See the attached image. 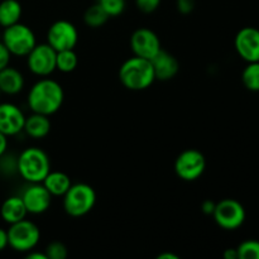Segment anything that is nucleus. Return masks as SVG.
Here are the masks:
<instances>
[{"label":"nucleus","mask_w":259,"mask_h":259,"mask_svg":"<svg viewBox=\"0 0 259 259\" xmlns=\"http://www.w3.org/2000/svg\"><path fill=\"white\" fill-rule=\"evenodd\" d=\"M65 93L57 81L43 77L30 88L27 103L32 113L52 115L57 113L63 104Z\"/></svg>","instance_id":"f257e3e1"},{"label":"nucleus","mask_w":259,"mask_h":259,"mask_svg":"<svg viewBox=\"0 0 259 259\" xmlns=\"http://www.w3.org/2000/svg\"><path fill=\"white\" fill-rule=\"evenodd\" d=\"M119 80L128 90L142 91L148 89L156 80L151 60L138 56L128 58L119 68Z\"/></svg>","instance_id":"f03ea898"},{"label":"nucleus","mask_w":259,"mask_h":259,"mask_svg":"<svg viewBox=\"0 0 259 259\" xmlns=\"http://www.w3.org/2000/svg\"><path fill=\"white\" fill-rule=\"evenodd\" d=\"M17 168L20 177L29 184H38L45 180L51 171L48 154L38 147L24 149L18 157Z\"/></svg>","instance_id":"7ed1b4c3"},{"label":"nucleus","mask_w":259,"mask_h":259,"mask_svg":"<svg viewBox=\"0 0 259 259\" xmlns=\"http://www.w3.org/2000/svg\"><path fill=\"white\" fill-rule=\"evenodd\" d=\"M63 210L72 218L85 217L96 204V192L88 184H72L63 195Z\"/></svg>","instance_id":"20e7f679"},{"label":"nucleus","mask_w":259,"mask_h":259,"mask_svg":"<svg viewBox=\"0 0 259 259\" xmlns=\"http://www.w3.org/2000/svg\"><path fill=\"white\" fill-rule=\"evenodd\" d=\"M2 42L8 48L10 55L18 57H24V56L27 57L28 53L37 45L33 30L28 25L19 22L4 28Z\"/></svg>","instance_id":"39448f33"},{"label":"nucleus","mask_w":259,"mask_h":259,"mask_svg":"<svg viewBox=\"0 0 259 259\" xmlns=\"http://www.w3.org/2000/svg\"><path fill=\"white\" fill-rule=\"evenodd\" d=\"M7 232L9 247L20 253H27L34 249L40 239L39 228L27 219L10 224Z\"/></svg>","instance_id":"423d86ee"},{"label":"nucleus","mask_w":259,"mask_h":259,"mask_svg":"<svg viewBox=\"0 0 259 259\" xmlns=\"http://www.w3.org/2000/svg\"><path fill=\"white\" fill-rule=\"evenodd\" d=\"M215 223L224 230H237L245 222V209L234 199H224L217 202L212 212Z\"/></svg>","instance_id":"0eeeda50"},{"label":"nucleus","mask_w":259,"mask_h":259,"mask_svg":"<svg viewBox=\"0 0 259 259\" xmlns=\"http://www.w3.org/2000/svg\"><path fill=\"white\" fill-rule=\"evenodd\" d=\"M206 168L205 156L197 149H186L177 156L175 161V172L181 180L187 182L196 181Z\"/></svg>","instance_id":"6e6552de"},{"label":"nucleus","mask_w":259,"mask_h":259,"mask_svg":"<svg viewBox=\"0 0 259 259\" xmlns=\"http://www.w3.org/2000/svg\"><path fill=\"white\" fill-rule=\"evenodd\" d=\"M56 52L48 43L35 45L27 55L28 68L39 77H47L56 70Z\"/></svg>","instance_id":"1a4fd4ad"},{"label":"nucleus","mask_w":259,"mask_h":259,"mask_svg":"<svg viewBox=\"0 0 259 259\" xmlns=\"http://www.w3.org/2000/svg\"><path fill=\"white\" fill-rule=\"evenodd\" d=\"M78 42V32L68 20H57L47 32V43L56 51L75 50Z\"/></svg>","instance_id":"9d476101"},{"label":"nucleus","mask_w":259,"mask_h":259,"mask_svg":"<svg viewBox=\"0 0 259 259\" xmlns=\"http://www.w3.org/2000/svg\"><path fill=\"white\" fill-rule=\"evenodd\" d=\"M131 47L134 56L152 60L162 50L161 40L153 30L148 28H138L131 37Z\"/></svg>","instance_id":"9b49d317"},{"label":"nucleus","mask_w":259,"mask_h":259,"mask_svg":"<svg viewBox=\"0 0 259 259\" xmlns=\"http://www.w3.org/2000/svg\"><path fill=\"white\" fill-rule=\"evenodd\" d=\"M235 51L247 62L259 61V29L244 27L237 33L234 39Z\"/></svg>","instance_id":"f8f14e48"},{"label":"nucleus","mask_w":259,"mask_h":259,"mask_svg":"<svg viewBox=\"0 0 259 259\" xmlns=\"http://www.w3.org/2000/svg\"><path fill=\"white\" fill-rule=\"evenodd\" d=\"M20 197L24 202L28 214H43L50 209L52 202V195L43 186L42 182L30 184Z\"/></svg>","instance_id":"ddd939ff"},{"label":"nucleus","mask_w":259,"mask_h":259,"mask_svg":"<svg viewBox=\"0 0 259 259\" xmlns=\"http://www.w3.org/2000/svg\"><path fill=\"white\" fill-rule=\"evenodd\" d=\"M25 115L12 103L0 104V133L7 137L17 136L24 128Z\"/></svg>","instance_id":"4468645a"},{"label":"nucleus","mask_w":259,"mask_h":259,"mask_svg":"<svg viewBox=\"0 0 259 259\" xmlns=\"http://www.w3.org/2000/svg\"><path fill=\"white\" fill-rule=\"evenodd\" d=\"M153 66L154 77L159 81H168L174 78L180 71V62L171 53L161 50L151 60Z\"/></svg>","instance_id":"2eb2a0df"},{"label":"nucleus","mask_w":259,"mask_h":259,"mask_svg":"<svg viewBox=\"0 0 259 259\" xmlns=\"http://www.w3.org/2000/svg\"><path fill=\"white\" fill-rule=\"evenodd\" d=\"M24 88V77L17 68L7 66L0 71V91L7 95H17Z\"/></svg>","instance_id":"dca6fc26"},{"label":"nucleus","mask_w":259,"mask_h":259,"mask_svg":"<svg viewBox=\"0 0 259 259\" xmlns=\"http://www.w3.org/2000/svg\"><path fill=\"white\" fill-rule=\"evenodd\" d=\"M23 131L33 139L45 138L51 132L50 116L43 115V114L32 113L29 116H25Z\"/></svg>","instance_id":"f3484780"},{"label":"nucleus","mask_w":259,"mask_h":259,"mask_svg":"<svg viewBox=\"0 0 259 259\" xmlns=\"http://www.w3.org/2000/svg\"><path fill=\"white\" fill-rule=\"evenodd\" d=\"M27 214L28 211L20 196L8 197L0 207V215H2L3 220L9 225L25 219Z\"/></svg>","instance_id":"a211bd4d"},{"label":"nucleus","mask_w":259,"mask_h":259,"mask_svg":"<svg viewBox=\"0 0 259 259\" xmlns=\"http://www.w3.org/2000/svg\"><path fill=\"white\" fill-rule=\"evenodd\" d=\"M42 184L52 196H63L68 191L72 182H71L70 176L66 175L65 172L50 171Z\"/></svg>","instance_id":"6ab92c4d"},{"label":"nucleus","mask_w":259,"mask_h":259,"mask_svg":"<svg viewBox=\"0 0 259 259\" xmlns=\"http://www.w3.org/2000/svg\"><path fill=\"white\" fill-rule=\"evenodd\" d=\"M22 12V5L18 0H3L0 3V25L7 28L18 23Z\"/></svg>","instance_id":"aec40b11"},{"label":"nucleus","mask_w":259,"mask_h":259,"mask_svg":"<svg viewBox=\"0 0 259 259\" xmlns=\"http://www.w3.org/2000/svg\"><path fill=\"white\" fill-rule=\"evenodd\" d=\"M78 63V57L75 50L58 51L56 55V70L63 73H70L76 70Z\"/></svg>","instance_id":"412c9836"},{"label":"nucleus","mask_w":259,"mask_h":259,"mask_svg":"<svg viewBox=\"0 0 259 259\" xmlns=\"http://www.w3.org/2000/svg\"><path fill=\"white\" fill-rule=\"evenodd\" d=\"M109 18L110 17L106 14L105 10L96 3V4L91 5L89 9H86L85 14H83V22L90 28H100L108 22Z\"/></svg>","instance_id":"4be33fe9"},{"label":"nucleus","mask_w":259,"mask_h":259,"mask_svg":"<svg viewBox=\"0 0 259 259\" xmlns=\"http://www.w3.org/2000/svg\"><path fill=\"white\" fill-rule=\"evenodd\" d=\"M243 85L249 91H259V61L258 62H248L247 67L242 73Z\"/></svg>","instance_id":"5701e85b"},{"label":"nucleus","mask_w":259,"mask_h":259,"mask_svg":"<svg viewBox=\"0 0 259 259\" xmlns=\"http://www.w3.org/2000/svg\"><path fill=\"white\" fill-rule=\"evenodd\" d=\"M239 259H259V242L254 239L244 240L238 245Z\"/></svg>","instance_id":"b1692460"},{"label":"nucleus","mask_w":259,"mask_h":259,"mask_svg":"<svg viewBox=\"0 0 259 259\" xmlns=\"http://www.w3.org/2000/svg\"><path fill=\"white\" fill-rule=\"evenodd\" d=\"M109 17H119L125 9V0H98Z\"/></svg>","instance_id":"393cba45"},{"label":"nucleus","mask_w":259,"mask_h":259,"mask_svg":"<svg viewBox=\"0 0 259 259\" xmlns=\"http://www.w3.org/2000/svg\"><path fill=\"white\" fill-rule=\"evenodd\" d=\"M45 253L48 259H66L68 255L67 247L61 242H52L47 245Z\"/></svg>","instance_id":"a878e982"},{"label":"nucleus","mask_w":259,"mask_h":259,"mask_svg":"<svg viewBox=\"0 0 259 259\" xmlns=\"http://www.w3.org/2000/svg\"><path fill=\"white\" fill-rule=\"evenodd\" d=\"M161 2L162 0H136V5L142 13L151 14V13L156 12L158 9Z\"/></svg>","instance_id":"bb28decb"},{"label":"nucleus","mask_w":259,"mask_h":259,"mask_svg":"<svg viewBox=\"0 0 259 259\" xmlns=\"http://www.w3.org/2000/svg\"><path fill=\"white\" fill-rule=\"evenodd\" d=\"M196 2L195 0H176V7L181 14H190L194 12Z\"/></svg>","instance_id":"cd10ccee"},{"label":"nucleus","mask_w":259,"mask_h":259,"mask_svg":"<svg viewBox=\"0 0 259 259\" xmlns=\"http://www.w3.org/2000/svg\"><path fill=\"white\" fill-rule=\"evenodd\" d=\"M10 57H12V55L8 51V48L5 47L4 43L0 42V71L7 67V66H9Z\"/></svg>","instance_id":"c85d7f7f"},{"label":"nucleus","mask_w":259,"mask_h":259,"mask_svg":"<svg viewBox=\"0 0 259 259\" xmlns=\"http://www.w3.org/2000/svg\"><path fill=\"white\" fill-rule=\"evenodd\" d=\"M215 205L217 204H215L214 201H211V200H205L201 205L202 212L206 215H212V212H214L215 210Z\"/></svg>","instance_id":"c756f323"},{"label":"nucleus","mask_w":259,"mask_h":259,"mask_svg":"<svg viewBox=\"0 0 259 259\" xmlns=\"http://www.w3.org/2000/svg\"><path fill=\"white\" fill-rule=\"evenodd\" d=\"M8 245H9V243H8V232L0 228V252L4 250Z\"/></svg>","instance_id":"7c9ffc66"},{"label":"nucleus","mask_w":259,"mask_h":259,"mask_svg":"<svg viewBox=\"0 0 259 259\" xmlns=\"http://www.w3.org/2000/svg\"><path fill=\"white\" fill-rule=\"evenodd\" d=\"M27 259H48L45 252H35L34 249L27 252Z\"/></svg>","instance_id":"2f4dec72"},{"label":"nucleus","mask_w":259,"mask_h":259,"mask_svg":"<svg viewBox=\"0 0 259 259\" xmlns=\"http://www.w3.org/2000/svg\"><path fill=\"white\" fill-rule=\"evenodd\" d=\"M8 148V137L5 134L0 133V157L7 152Z\"/></svg>","instance_id":"473e14b6"},{"label":"nucleus","mask_w":259,"mask_h":259,"mask_svg":"<svg viewBox=\"0 0 259 259\" xmlns=\"http://www.w3.org/2000/svg\"><path fill=\"white\" fill-rule=\"evenodd\" d=\"M224 258L225 259H239L237 248H228V249L224 252Z\"/></svg>","instance_id":"72a5a7b5"},{"label":"nucleus","mask_w":259,"mask_h":259,"mask_svg":"<svg viewBox=\"0 0 259 259\" xmlns=\"http://www.w3.org/2000/svg\"><path fill=\"white\" fill-rule=\"evenodd\" d=\"M157 259H180V257H179V255L174 254V253L164 252V253H161V254H158Z\"/></svg>","instance_id":"f704fd0d"},{"label":"nucleus","mask_w":259,"mask_h":259,"mask_svg":"<svg viewBox=\"0 0 259 259\" xmlns=\"http://www.w3.org/2000/svg\"><path fill=\"white\" fill-rule=\"evenodd\" d=\"M0 95H2V91H0Z\"/></svg>","instance_id":"c9c22d12"}]
</instances>
